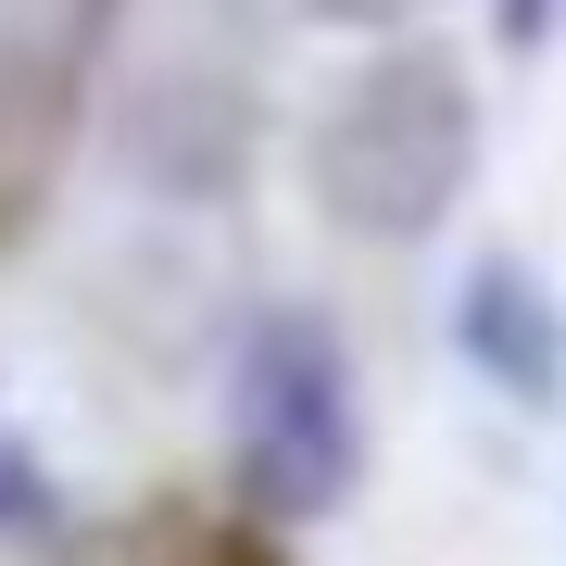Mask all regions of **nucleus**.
Returning a JSON list of instances; mask_svg holds the SVG:
<instances>
[{
	"label": "nucleus",
	"instance_id": "1",
	"mask_svg": "<svg viewBox=\"0 0 566 566\" xmlns=\"http://www.w3.org/2000/svg\"><path fill=\"white\" fill-rule=\"evenodd\" d=\"M479 177V102L453 51H378L315 114V202L353 240H428Z\"/></svg>",
	"mask_w": 566,
	"mask_h": 566
},
{
	"label": "nucleus",
	"instance_id": "2",
	"mask_svg": "<svg viewBox=\"0 0 566 566\" xmlns=\"http://www.w3.org/2000/svg\"><path fill=\"white\" fill-rule=\"evenodd\" d=\"M227 453H240V491L264 516H340L365 479V403L340 327L277 303L240 327V365H227Z\"/></svg>",
	"mask_w": 566,
	"mask_h": 566
},
{
	"label": "nucleus",
	"instance_id": "3",
	"mask_svg": "<svg viewBox=\"0 0 566 566\" xmlns=\"http://www.w3.org/2000/svg\"><path fill=\"white\" fill-rule=\"evenodd\" d=\"M453 340H465V365H479L504 403H528V416L566 403V303H554V277H542L528 252L465 264V290H453Z\"/></svg>",
	"mask_w": 566,
	"mask_h": 566
},
{
	"label": "nucleus",
	"instance_id": "4",
	"mask_svg": "<svg viewBox=\"0 0 566 566\" xmlns=\"http://www.w3.org/2000/svg\"><path fill=\"white\" fill-rule=\"evenodd\" d=\"M554 13H566V0H491V25H504L516 51H528V39H554Z\"/></svg>",
	"mask_w": 566,
	"mask_h": 566
},
{
	"label": "nucleus",
	"instance_id": "5",
	"mask_svg": "<svg viewBox=\"0 0 566 566\" xmlns=\"http://www.w3.org/2000/svg\"><path fill=\"white\" fill-rule=\"evenodd\" d=\"M353 13H365V0H353Z\"/></svg>",
	"mask_w": 566,
	"mask_h": 566
}]
</instances>
